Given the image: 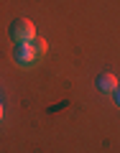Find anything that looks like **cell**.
<instances>
[{
    "mask_svg": "<svg viewBox=\"0 0 120 153\" xmlns=\"http://www.w3.org/2000/svg\"><path fill=\"white\" fill-rule=\"evenodd\" d=\"M46 54V41L44 38H31L26 44H16V51H13V61L18 66H33L36 61H41Z\"/></svg>",
    "mask_w": 120,
    "mask_h": 153,
    "instance_id": "obj_1",
    "label": "cell"
},
{
    "mask_svg": "<svg viewBox=\"0 0 120 153\" xmlns=\"http://www.w3.org/2000/svg\"><path fill=\"white\" fill-rule=\"evenodd\" d=\"M8 36L16 41V44H26L31 38H36V28L28 18H13L10 26H8Z\"/></svg>",
    "mask_w": 120,
    "mask_h": 153,
    "instance_id": "obj_2",
    "label": "cell"
},
{
    "mask_svg": "<svg viewBox=\"0 0 120 153\" xmlns=\"http://www.w3.org/2000/svg\"><path fill=\"white\" fill-rule=\"evenodd\" d=\"M95 84H97V89H102V92H115V89H118V79H115V74H110V71H102V74L95 79Z\"/></svg>",
    "mask_w": 120,
    "mask_h": 153,
    "instance_id": "obj_3",
    "label": "cell"
},
{
    "mask_svg": "<svg viewBox=\"0 0 120 153\" xmlns=\"http://www.w3.org/2000/svg\"><path fill=\"white\" fill-rule=\"evenodd\" d=\"M115 105H118V107H120V87L115 89Z\"/></svg>",
    "mask_w": 120,
    "mask_h": 153,
    "instance_id": "obj_4",
    "label": "cell"
},
{
    "mask_svg": "<svg viewBox=\"0 0 120 153\" xmlns=\"http://www.w3.org/2000/svg\"><path fill=\"white\" fill-rule=\"evenodd\" d=\"M0 120H3V105H0Z\"/></svg>",
    "mask_w": 120,
    "mask_h": 153,
    "instance_id": "obj_5",
    "label": "cell"
}]
</instances>
